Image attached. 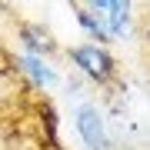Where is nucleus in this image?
<instances>
[{
    "label": "nucleus",
    "instance_id": "20e7f679",
    "mask_svg": "<svg viewBox=\"0 0 150 150\" xmlns=\"http://www.w3.org/2000/svg\"><path fill=\"white\" fill-rule=\"evenodd\" d=\"M20 40H23V54L43 57V60H47V57L57 50L54 33L43 27V23H20Z\"/></svg>",
    "mask_w": 150,
    "mask_h": 150
},
{
    "label": "nucleus",
    "instance_id": "f03ea898",
    "mask_svg": "<svg viewBox=\"0 0 150 150\" xmlns=\"http://www.w3.org/2000/svg\"><path fill=\"white\" fill-rule=\"evenodd\" d=\"M70 64H74L80 74L87 77V80L107 87L117 80V60H113V54L107 47H100V43H77V47L67 50Z\"/></svg>",
    "mask_w": 150,
    "mask_h": 150
},
{
    "label": "nucleus",
    "instance_id": "7ed1b4c3",
    "mask_svg": "<svg viewBox=\"0 0 150 150\" xmlns=\"http://www.w3.org/2000/svg\"><path fill=\"white\" fill-rule=\"evenodd\" d=\"M74 127L80 140L90 150H110V137H107V120H103V110L97 103H80L74 113Z\"/></svg>",
    "mask_w": 150,
    "mask_h": 150
},
{
    "label": "nucleus",
    "instance_id": "f257e3e1",
    "mask_svg": "<svg viewBox=\"0 0 150 150\" xmlns=\"http://www.w3.org/2000/svg\"><path fill=\"white\" fill-rule=\"evenodd\" d=\"M77 23L87 30L90 43L107 47L113 40H123L130 33V20H134V7L123 0H90V4H74Z\"/></svg>",
    "mask_w": 150,
    "mask_h": 150
},
{
    "label": "nucleus",
    "instance_id": "39448f33",
    "mask_svg": "<svg viewBox=\"0 0 150 150\" xmlns=\"http://www.w3.org/2000/svg\"><path fill=\"white\" fill-rule=\"evenodd\" d=\"M13 67L20 70L23 77H27V80L37 87V90H47V87H54L57 83V74L54 70H50V64L43 57H33V54H20L13 60Z\"/></svg>",
    "mask_w": 150,
    "mask_h": 150
}]
</instances>
